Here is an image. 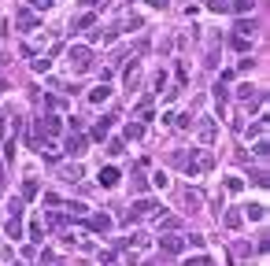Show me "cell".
Instances as JSON below:
<instances>
[{"mask_svg": "<svg viewBox=\"0 0 270 266\" xmlns=\"http://www.w3.org/2000/svg\"><path fill=\"white\" fill-rule=\"evenodd\" d=\"M67 63H70L74 74H85V70L93 66V52L85 48V44H70V48H67Z\"/></svg>", "mask_w": 270, "mask_h": 266, "instance_id": "cell-1", "label": "cell"}, {"mask_svg": "<svg viewBox=\"0 0 270 266\" xmlns=\"http://www.w3.org/2000/svg\"><path fill=\"white\" fill-rule=\"evenodd\" d=\"M226 189L229 192H241V189H245V181H241V177H226Z\"/></svg>", "mask_w": 270, "mask_h": 266, "instance_id": "cell-31", "label": "cell"}, {"mask_svg": "<svg viewBox=\"0 0 270 266\" xmlns=\"http://www.w3.org/2000/svg\"><path fill=\"white\" fill-rule=\"evenodd\" d=\"M37 196V181H34V177H26V181H22V200H34Z\"/></svg>", "mask_w": 270, "mask_h": 266, "instance_id": "cell-21", "label": "cell"}, {"mask_svg": "<svg viewBox=\"0 0 270 266\" xmlns=\"http://www.w3.org/2000/svg\"><path fill=\"white\" fill-rule=\"evenodd\" d=\"M189 177H196V174H203V170H211V166H215V159H211V152H200V155H196V159H189Z\"/></svg>", "mask_w": 270, "mask_h": 266, "instance_id": "cell-3", "label": "cell"}, {"mask_svg": "<svg viewBox=\"0 0 270 266\" xmlns=\"http://www.w3.org/2000/svg\"><path fill=\"white\" fill-rule=\"evenodd\" d=\"M4 92H8V82H4V78H0V96H4Z\"/></svg>", "mask_w": 270, "mask_h": 266, "instance_id": "cell-38", "label": "cell"}, {"mask_svg": "<svg viewBox=\"0 0 270 266\" xmlns=\"http://www.w3.org/2000/svg\"><path fill=\"white\" fill-rule=\"evenodd\" d=\"M156 200H137V203H130V211L122 215V222H141V218H148V215H156Z\"/></svg>", "mask_w": 270, "mask_h": 266, "instance_id": "cell-2", "label": "cell"}, {"mask_svg": "<svg viewBox=\"0 0 270 266\" xmlns=\"http://www.w3.org/2000/svg\"><path fill=\"white\" fill-rule=\"evenodd\" d=\"M222 222H226V229H241L245 215H241V211H226V218H222Z\"/></svg>", "mask_w": 270, "mask_h": 266, "instance_id": "cell-12", "label": "cell"}, {"mask_svg": "<svg viewBox=\"0 0 270 266\" xmlns=\"http://www.w3.org/2000/svg\"><path fill=\"white\" fill-rule=\"evenodd\" d=\"M63 181H82V166H67V170H63Z\"/></svg>", "mask_w": 270, "mask_h": 266, "instance_id": "cell-22", "label": "cell"}, {"mask_svg": "<svg viewBox=\"0 0 270 266\" xmlns=\"http://www.w3.org/2000/svg\"><path fill=\"white\" fill-rule=\"evenodd\" d=\"M137 78H141V66H137V59H134V63L126 66V85H130V89L137 85Z\"/></svg>", "mask_w": 270, "mask_h": 266, "instance_id": "cell-17", "label": "cell"}, {"mask_svg": "<svg viewBox=\"0 0 270 266\" xmlns=\"http://www.w3.org/2000/svg\"><path fill=\"white\" fill-rule=\"evenodd\" d=\"M226 8H233L237 15H245V11H252V8H255V0H233V4H226Z\"/></svg>", "mask_w": 270, "mask_h": 266, "instance_id": "cell-18", "label": "cell"}, {"mask_svg": "<svg viewBox=\"0 0 270 266\" xmlns=\"http://www.w3.org/2000/svg\"><path fill=\"white\" fill-rule=\"evenodd\" d=\"M148 4H152V8H167V0H148Z\"/></svg>", "mask_w": 270, "mask_h": 266, "instance_id": "cell-37", "label": "cell"}, {"mask_svg": "<svg viewBox=\"0 0 270 266\" xmlns=\"http://www.w3.org/2000/svg\"><path fill=\"white\" fill-rule=\"evenodd\" d=\"M200 141H203V144L215 141V122H200Z\"/></svg>", "mask_w": 270, "mask_h": 266, "instance_id": "cell-16", "label": "cell"}, {"mask_svg": "<svg viewBox=\"0 0 270 266\" xmlns=\"http://www.w3.org/2000/svg\"><path fill=\"white\" fill-rule=\"evenodd\" d=\"M252 33H255L252 19H237V37H248V41H252Z\"/></svg>", "mask_w": 270, "mask_h": 266, "instance_id": "cell-10", "label": "cell"}, {"mask_svg": "<svg viewBox=\"0 0 270 266\" xmlns=\"http://www.w3.org/2000/svg\"><path fill=\"white\" fill-rule=\"evenodd\" d=\"M96 181H100V189H115V185L122 181V174H118V166H100Z\"/></svg>", "mask_w": 270, "mask_h": 266, "instance_id": "cell-4", "label": "cell"}, {"mask_svg": "<svg viewBox=\"0 0 270 266\" xmlns=\"http://www.w3.org/2000/svg\"><path fill=\"white\" fill-rule=\"evenodd\" d=\"M0 185H4V163H0Z\"/></svg>", "mask_w": 270, "mask_h": 266, "instance_id": "cell-40", "label": "cell"}, {"mask_svg": "<svg viewBox=\"0 0 270 266\" xmlns=\"http://www.w3.org/2000/svg\"><path fill=\"white\" fill-rule=\"evenodd\" d=\"M263 130H267V118H259L255 126H248V130H245V137H248V141H252V137L259 141V137H263Z\"/></svg>", "mask_w": 270, "mask_h": 266, "instance_id": "cell-15", "label": "cell"}, {"mask_svg": "<svg viewBox=\"0 0 270 266\" xmlns=\"http://www.w3.org/2000/svg\"><path fill=\"white\" fill-rule=\"evenodd\" d=\"M8 237H15V241L22 237V215H11L8 218Z\"/></svg>", "mask_w": 270, "mask_h": 266, "instance_id": "cell-11", "label": "cell"}, {"mask_svg": "<svg viewBox=\"0 0 270 266\" xmlns=\"http://www.w3.org/2000/svg\"><path fill=\"white\" fill-rule=\"evenodd\" d=\"M156 89H159V92L167 89V70H159V74H156Z\"/></svg>", "mask_w": 270, "mask_h": 266, "instance_id": "cell-36", "label": "cell"}, {"mask_svg": "<svg viewBox=\"0 0 270 266\" xmlns=\"http://www.w3.org/2000/svg\"><path fill=\"white\" fill-rule=\"evenodd\" d=\"M159 248L170 251V255H178V251L185 248V241H181V237H159Z\"/></svg>", "mask_w": 270, "mask_h": 266, "instance_id": "cell-9", "label": "cell"}, {"mask_svg": "<svg viewBox=\"0 0 270 266\" xmlns=\"http://www.w3.org/2000/svg\"><path fill=\"white\" fill-rule=\"evenodd\" d=\"M45 222H48V225H52V229H59V225L67 222V218H63V215H48V218H45Z\"/></svg>", "mask_w": 270, "mask_h": 266, "instance_id": "cell-33", "label": "cell"}, {"mask_svg": "<svg viewBox=\"0 0 270 266\" xmlns=\"http://www.w3.org/2000/svg\"><path fill=\"white\" fill-rule=\"evenodd\" d=\"M263 215H267L263 203H248V207H245V218H252V222H263Z\"/></svg>", "mask_w": 270, "mask_h": 266, "instance_id": "cell-14", "label": "cell"}, {"mask_svg": "<svg viewBox=\"0 0 270 266\" xmlns=\"http://www.w3.org/2000/svg\"><path fill=\"white\" fill-rule=\"evenodd\" d=\"M108 96H111V89H108V85H96V89L89 92V104H104Z\"/></svg>", "mask_w": 270, "mask_h": 266, "instance_id": "cell-13", "label": "cell"}, {"mask_svg": "<svg viewBox=\"0 0 270 266\" xmlns=\"http://www.w3.org/2000/svg\"><path fill=\"white\" fill-rule=\"evenodd\" d=\"M4 130H8V126H4V115H0V133H4Z\"/></svg>", "mask_w": 270, "mask_h": 266, "instance_id": "cell-39", "label": "cell"}, {"mask_svg": "<svg viewBox=\"0 0 270 266\" xmlns=\"http://www.w3.org/2000/svg\"><path fill=\"white\" fill-rule=\"evenodd\" d=\"M126 137H130V141H141V137H144V126L141 122H130L126 126Z\"/></svg>", "mask_w": 270, "mask_h": 266, "instance_id": "cell-19", "label": "cell"}, {"mask_svg": "<svg viewBox=\"0 0 270 266\" xmlns=\"http://www.w3.org/2000/svg\"><path fill=\"white\" fill-rule=\"evenodd\" d=\"M48 66H52V59H48V56L34 59V70H37V74H45V70H48Z\"/></svg>", "mask_w": 270, "mask_h": 266, "instance_id": "cell-27", "label": "cell"}, {"mask_svg": "<svg viewBox=\"0 0 270 266\" xmlns=\"http://www.w3.org/2000/svg\"><path fill=\"white\" fill-rule=\"evenodd\" d=\"M63 207H67V215H78V218L89 215V207H85V203H63Z\"/></svg>", "mask_w": 270, "mask_h": 266, "instance_id": "cell-25", "label": "cell"}, {"mask_svg": "<svg viewBox=\"0 0 270 266\" xmlns=\"http://www.w3.org/2000/svg\"><path fill=\"white\" fill-rule=\"evenodd\" d=\"M152 181H156V189H167V185H170V177H167V174H163V170H159V174H156Z\"/></svg>", "mask_w": 270, "mask_h": 266, "instance_id": "cell-34", "label": "cell"}, {"mask_svg": "<svg viewBox=\"0 0 270 266\" xmlns=\"http://www.w3.org/2000/svg\"><path fill=\"white\" fill-rule=\"evenodd\" d=\"M37 130H41L45 137H56V133H59V118H56V115H45V118H37Z\"/></svg>", "mask_w": 270, "mask_h": 266, "instance_id": "cell-6", "label": "cell"}, {"mask_svg": "<svg viewBox=\"0 0 270 266\" xmlns=\"http://www.w3.org/2000/svg\"><path fill=\"white\" fill-rule=\"evenodd\" d=\"M130 244H134V248H148V237H144V233H134V237H130Z\"/></svg>", "mask_w": 270, "mask_h": 266, "instance_id": "cell-30", "label": "cell"}, {"mask_svg": "<svg viewBox=\"0 0 270 266\" xmlns=\"http://www.w3.org/2000/svg\"><path fill=\"white\" fill-rule=\"evenodd\" d=\"M85 225L93 233H108L111 229V215H85Z\"/></svg>", "mask_w": 270, "mask_h": 266, "instance_id": "cell-5", "label": "cell"}, {"mask_svg": "<svg viewBox=\"0 0 270 266\" xmlns=\"http://www.w3.org/2000/svg\"><path fill=\"white\" fill-rule=\"evenodd\" d=\"M30 4H34V8H37V11H48V8H52V4H56V0H30Z\"/></svg>", "mask_w": 270, "mask_h": 266, "instance_id": "cell-35", "label": "cell"}, {"mask_svg": "<svg viewBox=\"0 0 270 266\" xmlns=\"http://www.w3.org/2000/svg\"><path fill=\"white\" fill-rule=\"evenodd\" d=\"M122 152H126V141H122V137L108 141V155H122Z\"/></svg>", "mask_w": 270, "mask_h": 266, "instance_id": "cell-20", "label": "cell"}, {"mask_svg": "<svg viewBox=\"0 0 270 266\" xmlns=\"http://www.w3.org/2000/svg\"><path fill=\"white\" fill-rule=\"evenodd\" d=\"M159 225H163V229H178V225H181V218L167 215V218H159Z\"/></svg>", "mask_w": 270, "mask_h": 266, "instance_id": "cell-28", "label": "cell"}, {"mask_svg": "<svg viewBox=\"0 0 270 266\" xmlns=\"http://www.w3.org/2000/svg\"><path fill=\"white\" fill-rule=\"evenodd\" d=\"M85 148H89V141H85V137H82V133H78V137H70V141H67V155H85Z\"/></svg>", "mask_w": 270, "mask_h": 266, "instance_id": "cell-8", "label": "cell"}, {"mask_svg": "<svg viewBox=\"0 0 270 266\" xmlns=\"http://www.w3.org/2000/svg\"><path fill=\"white\" fill-rule=\"evenodd\" d=\"M185 266H215L207 255H196V259H185Z\"/></svg>", "mask_w": 270, "mask_h": 266, "instance_id": "cell-29", "label": "cell"}, {"mask_svg": "<svg viewBox=\"0 0 270 266\" xmlns=\"http://www.w3.org/2000/svg\"><path fill=\"white\" fill-rule=\"evenodd\" d=\"M229 44H233L237 52H252V41H248V37H229Z\"/></svg>", "mask_w": 270, "mask_h": 266, "instance_id": "cell-24", "label": "cell"}, {"mask_svg": "<svg viewBox=\"0 0 270 266\" xmlns=\"http://www.w3.org/2000/svg\"><path fill=\"white\" fill-rule=\"evenodd\" d=\"M15 148H19V144H15V137H8V144H4V155H8V159H15Z\"/></svg>", "mask_w": 270, "mask_h": 266, "instance_id": "cell-32", "label": "cell"}, {"mask_svg": "<svg viewBox=\"0 0 270 266\" xmlns=\"http://www.w3.org/2000/svg\"><path fill=\"white\" fill-rule=\"evenodd\" d=\"M30 241H45V225L41 222H30Z\"/></svg>", "mask_w": 270, "mask_h": 266, "instance_id": "cell-26", "label": "cell"}, {"mask_svg": "<svg viewBox=\"0 0 270 266\" xmlns=\"http://www.w3.org/2000/svg\"><path fill=\"white\" fill-rule=\"evenodd\" d=\"M111 126H115V115H104L100 122L93 126V141H104V137L111 133Z\"/></svg>", "mask_w": 270, "mask_h": 266, "instance_id": "cell-7", "label": "cell"}, {"mask_svg": "<svg viewBox=\"0 0 270 266\" xmlns=\"http://www.w3.org/2000/svg\"><path fill=\"white\" fill-rule=\"evenodd\" d=\"M19 26H26V30L37 26V15H34V11H19Z\"/></svg>", "mask_w": 270, "mask_h": 266, "instance_id": "cell-23", "label": "cell"}]
</instances>
